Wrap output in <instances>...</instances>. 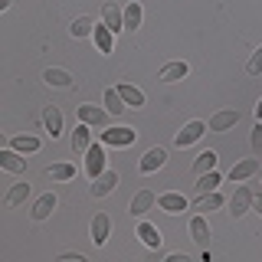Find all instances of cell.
Returning a JSON list of instances; mask_svg holds the SVG:
<instances>
[{"label":"cell","mask_w":262,"mask_h":262,"mask_svg":"<svg viewBox=\"0 0 262 262\" xmlns=\"http://www.w3.org/2000/svg\"><path fill=\"white\" fill-rule=\"evenodd\" d=\"M135 138H138V131L135 128H125V125H115V128H105L102 131V141L112 144V147H128V144H135Z\"/></svg>","instance_id":"6da1fadb"},{"label":"cell","mask_w":262,"mask_h":262,"mask_svg":"<svg viewBox=\"0 0 262 262\" xmlns=\"http://www.w3.org/2000/svg\"><path fill=\"white\" fill-rule=\"evenodd\" d=\"M102 170H105V141L102 144H89V151H85V174H89V180H95Z\"/></svg>","instance_id":"7a4b0ae2"},{"label":"cell","mask_w":262,"mask_h":262,"mask_svg":"<svg viewBox=\"0 0 262 262\" xmlns=\"http://www.w3.org/2000/svg\"><path fill=\"white\" fill-rule=\"evenodd\" d=\"M252 193L249 187H236V193H233V200H229V216L233 220H239V216H246V213L252 210Z\"/></svg>","instance_id":"3957f363"},{"label":"cell","mask_w":262,"mask_h":262,"mask_svg":"<svg viewBox=\"0 0 262 262\" xmlns=\"http://www.w3.org/2000/svg\"><path fill=\"white\" fill-rule=\"evenodd\" d=\"M203 135H207V125H203V121H190V125H184V128L174 135V144H177V147H190V144L200 141Z\"/></svg>","instance_id":"277c9868"},{"label":"cell","mask_w":262,"mask_h":262,"mask_svg":"<svg viewBox=\"0 0 262 262\" xmlns=\"http://www.w3.org/2000/svg\"><path fill=\"white\" fill-rule=\"evenodd\" d=\"M190 236L200 249H210V223H207V213H193L190 216Z\"/></svg>","instance_id":"5b68a950"},{"label":"cell","mask_w":262,"mask_h":262,"mask_svg":"<svg viewBox=\"0 0 262 262\" xmlns=\"http://www.w3.org/2000/svg\"><path fill=\"white\" fill-rule=\"evenodd\" d=\"M115 187H118V174H115L112 167H105L102 174H98V177L92 180V187H89V193H92V196H105V193H112Z\"/></svg>","instance_id":"8992f818"},{"label":"cell","mask_w":262,"mask_h":262,"mask_svg":"<svg viewBox=\"0 0 262 262\" xmlns=\"http://www.w3.org/2000/svg\"><path fill=\"white\" fill-rule=\"evenodd\" d=\"M0 167L7 170V174H23L27 170V158H20V151H13L10 144L0 151Z\"/></svg>","instance_id":"52a82bcc"},{"label":"cell","mask_w":262,"mask_h":262,"mask_svg":"<svg viewBox=\"0 0 262 262\" xmlns=\"http://www.w3.org/2000/svg\"><path fill=\"white\" fill-rule=\"evenodd\" d=\"M102 23L115 33V36H118V33H125V10H118L115 4H105L102 7Z\"/></svg>","instance_id":"ba28073f"},{"label":"cell","mask_w":262,"mask_h":262,"mask_svg":"<svg viewBox=\"0 0 262 262\" xmlns=\"http://www.w3.org/2000/svg\"><path fill=\"white\" fill-rule=\"evenodd\" d=\"M158 203V196H154V190H138L135 196H131V203H128V213L131 216H144L147 210Z\"/></svg>","instance_id":"9c48e42d"},{"label":"cell","mask_w":262,"mask_h":262,"mask_svg":"<svg viewBox=\"0 0 262 262\" xmlns=\"http://www.w3.org/2000/svg\"><path fill=\"white\" fill-rule=\"evenodd\" d=\"M252 174H259V158H246V161H236L233 170H229V180H236V184H243V180H249Z\"/></svg>","instance_id":"30bf717a"},{"label":"cell","mask_w":262,"mask_h":262,"mask_svg":"<svg viewBox=\"0 0 262 262\" xmlns=\"http://www.w3.org/2000/svg\"><path fill=\"white\" fill-rule=\"evenodd\" d=\"M108 233H112L108 213H95V216H92V243L95 246H105V243H108Z\"/></svg>","instance_id":"8fae6325"},{"label":"cell","mask_w":262,"mask_h":262,"mask_svg":"<svg viewBox=\"0 0 262 262\" xmlns=\"http://www.w3.org/2000/svg\"><path fill=\"white\" fill-rule=\"evenodd\" d=\"M43 128H46V135L53 138V141L62 135V112L56 108V105H46V112H43Z\"/></svg>","instance_id":"7c38bea8"},{"label":"cell","mask_w":262,"mask_h":262,"mask_svg":"<svg viewBox=\"0 0 262 262\" xmlns=\"http://www.w3.org/2000/svg\"><path fill=\"white\" fill-rule=\"evenodd\" d=\"M56 207H59V196H56V193H43V196H39L36 203H33L30 216H33V220L39 223V220H46V216H49V213H53Z\"/></svg>","instance_id":"4fadbf2b"},{"label":"cell","mask_w":262,"mask_h":262,"mask_svg":"<svg viewBox=\"0 0 262 262\" xmlns=\"http://www.w3.org/2000/svg\"><path fill=\"white\" fill-rule=\"evenodd\" d=\"M236 121H239V112H233V108H226V112H216V115L210 118V131L223 135V131L236 128Z\"/></svg>","instance_id":"5bb4252c"},{"label":"cell","mask_w":262,"mask_h":262,"mask_svg":"<svg viewBox=\"0 0 262 262\" xmlns=\"http://www.w3.org/2000/svg\"><path fill=\"white\" fill-rule=\"evenodd\" d=\"M164 161H167V154H164V147H151V151H144V158H141V174H154L158 167H164Z\"/></svg>","instance_id":"9a60e30c"},{"label":"cell","mask_w":262,"mask_h":262,"mask_svg":"<svg viewBox=\"0 0 262 262\" xmlns=\"http://www.w3.org/2000/svg\"><path fill=\"white\" fill-rule=\"evenodd\" d=\"M105 108H98V105H79V121H85V125L92 128H105Z\"/></svg>","instance_id":"2e32d148"},{"label":"cell","mask_w":262,"mask_h":262,"mask_svg":"<svg viewBox=\"0 0 262 262\" xmlns=\"http://www.w3.org/2000/svg\"><path fill=\"white\" fill-rule=\"evenodd\" d=\"M158 207H161L164 213H170V216H177V213L187 210V200H184L180 193H161V196H158Z\"/></svg>","instance_id":"e0dca14e"},{"label":"cell","mask_w":262,"mask_h":262,"mask_svg":"<svg viewBox=\"0 0 262 262\" xmlns=\"http://www.w3.org/2000/svg\"><path fill=\"white\" fill-rule=\"evenodd\" d=\"M138 236H141V243L147 246V249H161V243H164L161 229L154 223H138Z\"/></svg>","instance_id":"ac0fdd59"},{"label":"cell","mask_w":262,"mask_h":262,"mask_svg":"<svg viewBox=\"0 0 262 262\" xmlns=\"http://www.w3.org/2000/svg\"><path fill=\"white\" fill-rule=\"evenodd\" d=\"M125 108H128V102L121 98L118 89H105V112L118 118V115H125Z\"/></svg>","instance_id":"d6986e66"},{"label":"cell","mask_w":262,"mask_h":262,"mask_svg":"<svg viewBox=\"0 0 262 262\" xmlns=\"http://www.w3.org/2000/svg\"><path fill=\"white\" fill-rule=\"evenodd\" d=\"M187 72H190V66H187V62H167V66L158 72V79H161V82H180Z\"/></svg>","instance_id":"ffe728a7"},{"label":"cell","mask_w":262,"mask_h":262,"mask_svg":"<svg viewBox=\"0 0 262 262\" xmlns=\"http://www.w3.org/2000/svg\"><path fill=\"white\" fill-rule=\"evenodd\" d=\"M39 138L36 135H16V138H10V147L13 151H20V154H33V151H39Z\"/></svg>","instance_id":"44dd1931"},{"label":"cell","mask_w":262,"mask_h":262,"mask_svg":"<svg viewBox=\"0 0 262 262\" xmlns=\"http://www.w3.org/2000/svg\"><path fill=\"white\" fill-rule=\"evenodd\" d=\"M115 89L121 92V98H125L131 108H144V92H141V89H135L131 82H121V85H115Z\"/></svg>","instance_id":"7402d4cb"},{"label":"cell","mask_w":262,"mask_h":262,"mask_svg":"<svg viewBox=\"0 0 262 262\" xmlns=\"http://www.w3.org/2000/svg\"><path fill=\"white\" fill-rule=\"evenodd\" d=\"M92 125H85V121H82V125L72 131V151L76 154H82V151H89V144H92V131H89Z\"/></svg>","instance_id":"603a6c76"},{"label":"cell","mask_w":262,"mask_h":262,"mask_svg":"<svg viewBox=\"0 0 262 262\" xmlns=\"http://www.w3.org/2000/svg\"><path fill=\"white\" fill-rule=\"evenodd\" d=\"M220 207H223V196H220L216 190L200 193V200L193 203V210H196V213H213V210H220Z\"/></svg>","instance_id":"cb8c5ba5"},{"label":"cell","mask_w":262,"mask_h":262,"mask_svg":"<svg viewBox=\"0 0 262 262\" xmlns=\"http://www.w3.org/2000/svg\"><path fill=\"white\" fill-rule=\"evenodd\" d=\"M141 16H144L141 4H138V0H131V4L125 7V33H135L138 27H141Z\"/></svg>","instance_id":"d4e9b609"},{"label":"cell","mask_w":262,"mask_h":262,"mask_svg":"<svg viewBox=\"0 0 262 262\" xmlns=\"http://www.w3.org/2000/svg\"><path fill=\"white\" fill-rule=\"evenodd\" d=\"M69 33L76 39L92 36V33H95V20H92V16H76V20H72V27H69Z\"/></svg>","instance_id":"484cf974"},{"label":"cell","mask_w":262,"mask_h":262,"mask_svg":"<svg viewBox=\"0 0 262 262\" xmlns=\"http://www.w3.org/2000/svg\"><path fill=\"white\" fill-rule=\"evenodd\" d=\"M43 79H46V85H53V89H69L72 85V76L66 69H46Z\"/></svg>","instance_id":"4316f807"},{"label":"cell","mask_w":262,"mask_h":262,"mask_svg":"<svg viewBox=\"0 0 262 262\" xmlns=\"http://www.w3.org/2000/svg\"><path fill=\"white\" fill-rule=\"evenodd\" d=\"M216 161H220V154H216V151H203L200 158L193 161V174L200 177V174H207V170H216Z\"/></svg>","instance_id":"83f0119b"},{"label":"cell","mask_w":262,"mask_h":262,"mask_svg":"<svg viewBox=\"0 0 262 262\" xmlns=\"http://www.w3.org/2000/svg\"><path fill=\"white\" fill-rule=\"evenodd\" d=\"M92 36H95V46H98V53H105V56H108V53H112V43H115V33H112V30L102 23V27H95V33H92Z\"/></svg>","instance_id":"f1b7e54d"},{"label":"cell","mask_w":262,"mask_h":262,"mask_svg":"<svg viewBox=\"0 0 262 262\" xmlns=\"http://www.w3.org/2000/svg\"><path fill=\"white\" fill-rule=\"evenodd\" d=\"M30 196V184H13L10 190H7V196H4V203L7 207H20L23 200Z\"/></svg>","instance_id":"f546056e"},{"label":"cell","mask_w":262,"mask_h":262,"mask_svg":"<svg viewBox=\"0 0 262 262\" xmlns=\"http://www.w3.org/2000/svg\"><path fill=\"white\" fill-rule=\"evenodd\" d=\"M220 180H223V177H220L216 170H207V174H200V180H196V193H210V190H216Z\"/></svg>","instance_id":"4dcf8cb0"},{"label":"cell","mask_w":262,"mask_h":262,"mask_svg":"<svg viewBox=\"0 0 262 262\" xmlns=\"http://www.w3.org/2000/svg\"><path fill=\"white\" fill-rule=\"evenodd\" d=\"M46 174L53 180H72V177H76V167H72V164H49Z\"/></svg>","instance_id":"1f68e13d"},{"label":"cell","mask_w":262,"mask_h":262,"mask_svg":"<svg viewBox=\"0 0 262 262\" xmlns=\"http://www.w3.org/2000/svg\"><path fill=\"white\" fill-rule=\"evenodd\" d=\"M246 72H249V76H262V46L252 53V59H249V66H246Z\"/></svg>","instance_id":"d6a6232c"},{"label":"cell","mask_w":262,"mask_h":262,"mask_svg":"<svg viewBox=\"0 0 262 262\" xmlns=\"http://www.w3.org/2000/svg\"><path fill=\"white\" fill-rule=\"evenodd\" d=\"M252 151L262 158V121H256V125H252Z\"/></svg>","instance_id":"836d02e7"},{"label":"cell","mask_w":262,"mask_h":262,"mask_svg":"<svg viewBox=\"0 0 262 262\" xmlns=\"http://www.w3.org/2000/svg\"><path fill=\"white\" fill-rule=\"evenodd\" d=\"M59 259H62V262H85V256H82V252H62Z\"/></svg>","instance_id":"e575fe53"},{"label":"cell","mask_w":262,"mask_h":262,"mask_svg":"<svg viewBox=\"0 0 262 262\" xmlns=\"http://www.w3.org/2000/svg\"><path fill=\"white\" fill-rule=\"evenodd\" d=\"M252 210H256L259 216H262V193H259V196H252Z\"/></svg>","instance_id":"d590c367"},{"label":"cell","mask_w":262,"mask_h":262,"mask_svg":"<svg viewBox=\"0 0 262 262\" xmlns=\"http://www.w3.org/2000/svg\"><path fill=\"white\" fill-rule=\"evenodd\" d=\"M256 118L262 121V98H259V105H256Z\"/></svg>","instance_id":"8d00e7d4"}]
</instances>
